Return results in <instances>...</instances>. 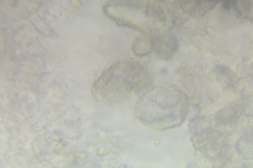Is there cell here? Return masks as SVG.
Returning <instances> with one entry per match:
<instances>
[{"mask_svg": "<svg viewBox=\"0 0 253 168\" xmlns=\"http://www.w3.org/2000/svg\"><path fill=\"white\" fill-rule=\"evenodd\" d=\"M236 151L246 160H252V133H245L236 140Z\"/></svg>", "mask_w": 253, "mask_h": 168, "instance_id": "11", "label": "cell"}, {"mask_svg": "<svg viewBox=\"0 0 253 168\" xmlns=\"http://www.w3.org/2000/svg\"><path fill=\"white\" fill-rule=\"evenodd\" d=\"M152 87V74L144 63L123 59L110 63L93 83L91 93L104 104H118L132 96H141Z\"/></svg>", "mask_w": 253, "mask_h": 168, "instance_id": "2", "label": "cell"}, {"mask_svg": "<svg viewBox=\"0 0 253 168\" xmlns=\"http://www.w3.org/2000/svg\"><path fill=\"white\" fill-rule=\"evenodd\" d=\"M214 74L217 76V80L219 84L225 90H234L239 84V77L236 76V73L229 66L225 65H215L214 66Z\"/></svg>", "mask_w": 253, "mask_h": 168, "instance_id": "7", "label": "cell"}, {"mask_svg": "<svg viewBox=\"0 0 253 168\" xmlns=\"http://www.w3.org/2000/svg\"><path fill=\"white\" fill-rule=\"evenodd\" d=\"M120 168H131V167H128V166H121Z\"/></svg>", "mask_w": 253, "mask_h": 168, "instance_id": "13", "label": "cell"}, {"mask_svg": "<svg viewBox=\"0 0 253 168\" xmlns=\"http://www.w3.org/2000/svg\"><path fill=\"white\" fill-rule=\"evenodd\" d=\"M228 11L235 13L238 17L252 21V4L249 1H222L221 3Z\"/></svg>", "mask_w": 253, "mask_h": 168, "instance_id": "9", "label": "cell"}, {"mask_svg": "<svg viewBox=\"0 0 253 168\" xmlns=\"http://www.w3.org/2000/svg\"><path fill=\"white\" fill-rule=\"evenodd\" d=\"M154 52L161 61H170L179 51V39L169 28H156L151 33Z\"/></svg>", "mask_w": 253, "mask_h": 168, "instance_id": "4", "label": "cell"}, {"mask_svg": "<svg viewBox=\"0 0 253 168\" xmlns=\"http://www.w3.org/2000/svg\"><path fill=\"white\" fill-rule=\"evenodd\" d=\"M194 149L211 161L225 163L231 157V144L225 133L217 128L199 136H191Z\"/></svg>", "mask_w": 253, "mask_h": 168, "instance_id": "3", "label": "cell"}, {"mask_svg": "<svg viewBox=\"0 0 253 168\" xmlns=\"http://www.w3.org/2000/svg\"><path fill=\"white\" fill-rule=\"evenodd\" d=\"M187 94L174 84H156L141 94L135 102V116L155 131L179 128L189 115Z\"/></svg>", "mask_w": 253, "mask_h": 168, "instance_id": "1", "label": "cell"}, {"mask_svg": "<svg viewBox=\"0 0 253 168\" xmlns=\"http://www.w3.org/2000/svg\"><path fill=\"white\" fill-rule=\"evenodd\" d=\"M189 129L191 132V136H199L203 133H207L212 129H215V125H214V119L212 116L210 115H201L196 116L190 121Z\"/></svg>", "mask_w": 253, "mask_h": 168, "instance_id": "8", "label": "cell"}, {"mask_svg": "<svg viewBox=\"0 0 253 168\" xmlns=\"http://www.w3.org/2000/svg\"><path fill=\"white\" fill-rule=\"evenodd\" d=\"M217 1H179V7L186 16L201 17L217 6Z\"/></svg>", "mask_w": 253, "mask_h": 168, "instance_id": "6", "label": "cell"}, {"mask_svg": "<svg viewBox=\"0 0 253 168\" xmlns=\"http://www.w3.org/2000/svg\"><path fill=\"white\" fill-rule=\"evenodd\" d=\"M242 168H252V161H251V163H246V164H244V167Z\"/></svg>", "mask_w": 253, "mask_h": 168, "instance_id": "12", "label": "cell"}, {"mask_svg": "<svg viewBox=\"0 0 253 168\" xmlns=\"http://www.w3.org/2000/svg\"><path fill=\"white\" fill-rule=\"evenodd\" d=\"M132 52L135 56H148L151 52H154V44L151 34L136 36L132 42Z\"/></svg>", "mask_w": 253, "mask_h": 168, "instance_id": "10", "label": "cell"}, {"mask_svg": "<svg viewBox=\"0 0 253 168\" xmlns=\"http://www.w3.org/2000/svg\"><path fill=\"white\" fill-rule=\"evenodd\" d=\"M244 114V108L239 104H231L221 108L214 115V125L218 131L224 132L225 129H232L239 122L241 116Z\"/></svg>", "mask_w": 253, "mask_h": 168, "instance_id": "5", "label": "cell"}]
</instances>
